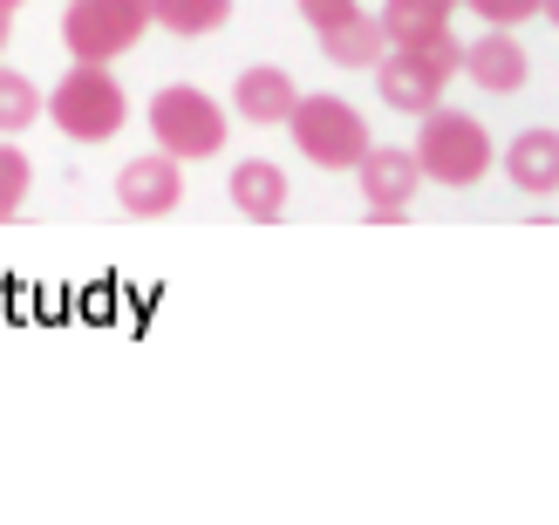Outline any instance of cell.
Returning a JSON list of instances; mask_svg holds the SVG:
<instances>
[{
	"mask_svg": "<svg viewBox=\"0 0 559 525\" xmlns=\"http://www.w3.org/2000/svg\"><path fill=\"white\" fill-rule=\"evenodd\" d=\"M151 35V0H69L62 8V48L75 62H117Z\"/></svg>",
	"mask_w": 559,
	"mask_h": 525,
	"instance_id": "obj_6",
	"label": "cell"
},
{
	"mask_svg": "<svg viewBox=\"0 0 559 525\" xmlns=\"http://www.w3.org/2000/svg\"><path fill=\"white\" fill-rule=\"evenodd\" d=\"M294 75L287 69H273V62H260V69H239V82H233V109L246 123H287V109H294Z\"/></svg>",
	"mask_w": 559,
	"mask_h": 525,
	"instance_id": "obj_13",
	"label": "cell"
},
{
	"mask_svg": "<svg viewBox=\"0 0 559 525\" xmlns=\"http://www.w3.org/2000/svg\"><path fill=\"white\" fill-rule=\"evenodd\" d=\"M27 8V0H0V14H21Z\"/></svg>",
	"mask_w": 559,
	"mask_h": 525,
	"instance_id": "obj_21",
	"label": "cell"
},
{
	"mask_svg": "<svg viewBox=\"0 0 559 525\" xmlns=\"http://www.w3.org/2000/svg\"><path fill=\"white\" fill-rule=\"evenodd\" d=\"M226 191H233V205L253 218V226H273V218H287V171H280V164H266V157L233 164Z\"/></svg>",
	"mask_w": 559,
	"mask_h": 525,
	"instance_id": "obj_11",
	"label": "cell"
},
{
	"mask_svg": "<svg viewBox=\"0 0 559 525\" xmlns=\"http://www.w3.org/2000/svg\"><path fill=\"white\" fill-rule=\"evenodd\" d=\"M355 8V0H300V14H307V27H328V21H342Z\"/></svg>",
	"mask_w": 559,
	"mask_h": 525,
	"instance_id": "obj_19",
	"label": "cell"
},
{
	"mask_svg": "<svg viewBox=\"0 0 559 525\" xmlns=\"http://www.w3.org/2000/svg\"><path fill=\"white\" fill-rule=\"evenodd\" d=\"M451 14H457V0H382V35H389V48H403V41H424V35H437V27H451Z\"/></svg>",
	"mask_w": 559,
	"mask_h": 525,
	"instance_id": "obj_14",
	"label": "cell"
},
{
	"mask_svg": "<svg viewBox=\"0 0 559 525\" xmlns=\"http://www.w3.org/2000/svg\"><path fill=\"white\" fill-rule=\"evenodd\" d=\"M178 199H185V164L164 157V151L117 171V205L130 218H164V212H178Z\"/></svg>",
	"mask_w": 559,
	"mask_h": 525,
	"instance_id": "obj_8",
	"label": "cell"
},
{
	"mask_svg": "<svg viewBox=\"0 0 559 525\" xmlns=\"http://www.w3.org/2000/svg\"><path fill=\"white\" fill-rule=\"evenodd\" d=\"M41 109L75 144H109V136L130 123V96H123V82L109 75V62H75L55 82V96H41Z\"/></svg>",
	"mask_w": 559,
	"mask_h": 525,
	"instance_id": "obj_3",
	"label": "cell"
},
{
	"mask_svg": "<svg viewBox=\"0 0 559 525\" xmlns=\"http://www.w3.org/2000/svg\"><path fill=\"white\" fill-rule=\"evenodd\" d=\"M151 136L164 157L178 164H205L226 151V109H218L205 90H191V82H164L151 96Z\"/></svg>",
	"mask_w": 559,
	"mask_h": 525,
	"instance_id": "obj_4",
	"label": "cell"
},
{
	"mask_svg": "<svg viewBox=\"0 0 559 525\" xmlns=\"http://www.w3.org/2000/svg\"><path fill=\"white\" fill-rule=\"evenodd\" d=\"M416 171L443 191H471L485 171H491V130L478 117H464L451 103H430L424 109V130H416Z\"/></svg>",
	"mask_w": 559,
	"mask_h": 525,
	"instance_id": "obj_1",
	"label": "cell"
},
{
	"mask_svg": "<svg viewBox=\"0 0 559 525\" xmlns=\"http://www.w3.org/2000/svg\"><path fill=\"white\" fill-rule=\"evenodd\" d=\"M35 117H41V90H35V82H27L21 69L0 62V136L35 130Z\"/></svg>",
	"mask_w": 559,
	"mask_h": 525,
	"instance_id": "obj_16",
	"label": "cell"
},
{
	"mask_svg": "<svg viewBox=\"0 0 559 525\" xmlns=\"http://www.w3.org/2000/svg\"><path fill=\"white\" fill-rule=\"evenodd\" d=\"M27 184H35V164H27V151L0 144V226H8V218H21Z\"/></svg>",
	"mask_w": 559,
	"mask_h": 525,
	"instance_id": "obj_17",
	"label": "cell"
},
{
	"mask_svg": "<svg viewBox=\"0 0 559 525\" xmlns=\"http://www.w3.org/2000/svg\"><path fill=\"white\" fill-rule=\"evenodd\" d=\"M287 130H294L300 157L321 164V171H355L361 151H369V123H361V109L342 103V96H294Z\"/></svg>",
	"mask_w": 559,
	"mask_h": 525,
	"instance_id": "obj_5",
	"label": "cell"
},
{
	"mask_svg": "<svg viewBox=\"0 0 559 525\" xmlns=\"http://www.w3.org/2000/svg\"><path fill=\"white\" fill-rule=\"evenodd\" d=\"M233 21V0H151V27H171V35H218Z\"/></svg>",
	"mask_w": 559,
	"mask_h": 525,
	"instance_id": "obj_15",
	"label": "cell"
},
{
	"mask_svg": "<svg viewBox=\"0 0 559 525\" xmlns=\"http://www.w3.org/2000/svg\"><path fill=\"white\" fill-rule=\"evenodd\" d=\"M457 75H471V82H478V90H491V96H512V90H525V82H533V62H525V48H519L512 27H485V35L457 55Z\"/></svg>",
	"mask_w": 559,
	"mask_h": 525,
	"instance_id": "obj_9",
	"label": "cell"
},
{
	"mask_svg": "<svg viewBox=\"0 0 559 525\" xmlns=\"http://www.w3.org/2000/svg\"><path fill=\"white\" fill-rule=\"evenodd\" d=\"M8 35H14V14H0V55H8Z\"/></svg>",
	"mask_w": 559,
	"mask_h": 525,
	"instance_id": "obj_20",
	"label": "cell"
},
{
	"mask_svg": "<svg viewBox=\"0 0 559 525\" xmlns=\"http://www.w3.org/2000/svg\"><path fill=\"white\" fill-rule=\"evenodd\" d=\"M457 8H471L485 27H519V21H533V14H546L552 0H457Z\"/></svg>",
	"mask_w": 559,
	"mask_h": 525,
	"instance_id": "obj_18",
	"label": "cell"
},
{
	"mask_svg": "<svg viewBox=\"0 0 559 525\" xmlns=\"http://www.w3.org/2000/svg\"><path fill=\"white\" fill-rule=\"evenodd\" d=\"M314 35H321V55H328L334 69H376V62H382V48H389L382 21H376V14H361V8H348L342 21L314 27Z\"/></svg>",
	"mask_w": 559,
	"mask_h": 525,
	"instance_id": "obj_12",
	"label": "cell"
},
{
	"mask_svg": "<svg viewBox=\"0 0 559 525\" xmlns=\"http://www.w3.org/2000/svg\"><path fill=\"white\" fill-rule=\"evenodd\" d=\"M457 55H464V41L451 27H437L424 41H403V48H382V62H376L382 103L403 109V117H424V109L443 103V90L457 82Z\"/></svg>",
	"mask_w": 559,
	"mask_h": 525,
	"instance_id": "obj_2",
	"label": "cell"
},
{
	"mask_svg": "<svg viewBox=\"0 0 559 525\" xmlns=\"http://www.w3.org/2000/svg\"><path fill=\"white\" fill-rule=\"evenodd\" d=\"M355 178H361V199H369L376 226H396V218L409 212V199H416V184H424V171H416L409 151H376V144L361 151Z\"/></svg>",
	"mask_w": 559,
	"mask_h": 525,
	"instance_id": "obj_7",
	"label": "cell"
},
{
	"mask_svg": "<svg viewBox=\"0 0 559 525\" xmlns=\"http://www.w3.org/2000/svg\"><path fill=\"white\" fill-rule=\"evenodd\" d=\"M506 178H512V191H525V199H552L559 191V136L546 123L519 130L506 144Z\"/></svg>",
	"mask_w": 559,
	"mask_h": 525,
	"instance_id": "obj_10",
	"label": "cell"
}]
</instances>
